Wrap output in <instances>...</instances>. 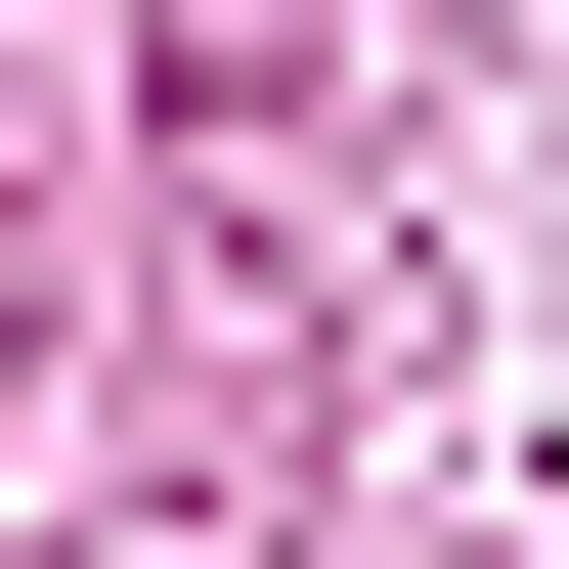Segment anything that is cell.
Segmentation results:
<instances>
[]
</instances>
